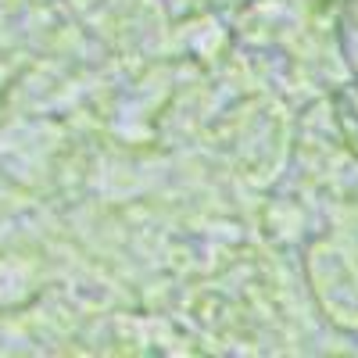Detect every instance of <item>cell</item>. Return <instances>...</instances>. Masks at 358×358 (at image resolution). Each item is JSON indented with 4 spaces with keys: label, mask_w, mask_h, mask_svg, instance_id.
Masks as SVG:
<instances>
[{
    "label": "cell",
    "mask_w": 358,
    "mask_h": 358,
    "mask_svg": "<svg viewBox=\"0 0 358 358\" xmlns=\"http://www.w3.org/2000/svg\"><path fill=\"white\" fill-rule=\"evenodd\" d=\"M334 122H337L344 147L358 158V79L344 83L334 94Z\"/></svg>",
    "instance_id": "obj_1"
},
{
    "label": "cell",
    "mask_w": 358,
    "mask_h": 358,
    "mask_svg": "<svg viewBox=\"0 0 358 358\" xmlns=\"http://www.w3.org/2000/svg\"><path fill=\"white\" fill-rule=\"evenodd\" d=\"M337 47L351 79H358V0H341L337 8Z\"/></svg>",
    "instance_id": "obj_2"
}]
</instances>
